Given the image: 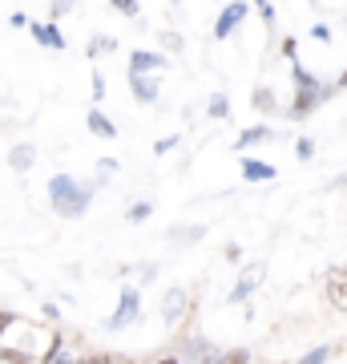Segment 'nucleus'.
Masks as SVG:
<instances>
[{"label": "nucleus", "instance_id": "nucleus-10", "mask_svg": "<svg viewBox=\"0 0 347 364\" xmlns=\"http://www.w3.org/2000/svg\"><path fill=\"white\" fill-rule=\"evenodd\" d=\"M243 178L246 182H270V178H275V166L255 162V158H243Z\"/></svg>", "mask_w": 347, "mask_h": 364}, {"label": "nucleus", "instance_id": "nucleus-14", "mask_svg": "<svg viewBox=\"0 0 347 364\" xmlns=\"http://www.w3.org/2000/svg\"><path fill=\"white\" fill-rule=\"evenodd\" d=\"M270 138V130L267 126H255V130H243L238 134V150H246V146H255V142H267Z\"/></svg>", "mask_w": 347, "mask_h": 364}, {"label": "nucleus", "instance_id": "nucleus-13", "mask_svg": "<svg viewBox=\"0 0 347 364\" xmlns=\"http://www.w3.org/2000/svg\"><path fill=\"white\" fill-rule=\"evenodd\" d=\"M33 158H37V150H33V146H13V154H9V166H13L16 174H25V170L33 166Z\"/></svg>", "mask_w": 347, "mask_h": 364}, {"label": "nucleus", "instance_id": "nucleus-12", "mask_svg": "<svg viewBox=\"0 0 347 364\" xmlns=\"http://www.w3.org/2000/svg\"><path fill=\"white\" fill-rule=\"evenodd\" d=\"M133 81V97L142 105H150V102H158V81L154 77H129Z\"/></svg>", "mask_w": 347, "mask_h": 364}, {"label": "nucleus", "instance_id": "nucleus-2", "mask_svg": "<svg viewBox=\"0 0 347 364\" xmlns=\"http://www.w3.org/2000/svg\"><path fill=\"white\" fill-rule=\"evenodd\" d=\"M295 85H299V97H295V105H291V114H295V117H307L319 102L331 97V85H319V81L311 77L303 65H295Z\"/></svg>", "mask_w": 347, "mask_h": 364}, {"label": "nucleus", "instance_id": "nucleus-28", "mask_svg": "<svg viewBox=\"0 0 347 364\" xmlns=\"http://www.w3.org/2000/svg\"><path fill=\"white\" fill-rule=\"evenodd\" d=\"M13 320H16V316H13V312H0V332H4V328L13 324Z\"/></svg>", "mask_w": 347, "mask_h": 364}, {"label": "nucleus", "instance_id": "nucleus-5", "mask_svg": "<svg viewBox=\"0 0 347 364\" xmlns=\"http://www.w3.org/2000/svg\"><path fill=\"white\" fill-rule=\"evenodd\" d=\"M162 65H166L162 53H150V49L129 53V77H145V73H154V69H162Z\"/></svg>", "mask_w": 347, "mask_h": 364}, {"label": "nucleus", "instance_id": "nucleus-17", "mask_svg": "<svg viewBox=\"0 0 347 364\" xmlns=\"http://www.w3.org/2000/svg\"><path fill=\"white\" fill-rule=\"evenodd\" d=\"M250 102H255L263 114H270V109H275V97H270V90H255V97H250Z\"/></svg>", "mask_w": 347, "mask_h": 364}, {"label": "nucleus", "instance_id": "nucleus-7", "mask_svg": "<svg viewBox=\"0 0 347 364\" xmlns=\"http://www.w3.org/2000/svg\"><path fill=\"white\" fill-rule=\"evenodd\" d=\"M263 272H267L263 263H255V267H246V272L238 275V284H234V291H231L226 299H231V304H243V299H246V296H250V291L258 287V279H263Z\"/></svg>", "mask_w": 347, "mask_h": 364}, {"label": "nucleus", "instance_id": "nucleus-29", "mask_svg": "<svg viewBox=\"0 0 347 364\" xmlns=\"http://www.w3.org/2000/svg\"><path fill=\"white\" fill-rule=\"evenodd\" d=\"M335 186H347V174H339V178H335Z\"/></svg>", "mask_w": 347, "mask_h": 364}, {"label": "nucleus", "instance_id": "nucleus-4", "mask_svg": "<svg viewBox=\"0 0 347 364\" xmlns=\"http://www.w3.org/2000/svg\"><path fill=\"white\" fill-rule=\"evenodd\" d=\"M323 291H327V304H331L335 312H347V263H339V267L327 272Z\"/></svg>", "mask_w": 347, "mask_h": 364}, {"label": "nucleus", "instance_id": "nucleus-6", "mask_svg": "<svg viewBox=\"0 0 347 364\" xmlns=\"http://www.w3.org/2000/svg\"><path fill=\"white\" fill-rule=\"evenodd\" d=\"M186 304H190L186 287H170L166 299H162V320H166V324H178L182 312H186Z\"/></svg>", "mask_w": 347, "mask_h": 364}, {"label": "nucleus", "instance_id": "nucleus-16", "mask_svg": "<svg viewBox=\"0 0 347 364\" xmlns=\"http://www.w3.org/2000/svg\"><path fill=\"white\" fill-rule=\"evenodd\" d=\"M231 114V102H226V93H214L210 97V117H226Z\"/></svg>", "mask_w": 347, "mask_h": 364}, {"label": "nucleus", "instance_id": "nucleus-24", "mask_svg": "<svg viewBox=\"0 0 347 364\" xmlns=\"http://www.w3.org/2000/svg\"><path fill=\"white\" fill-rule=\"evenodd\" d=\"M77 364H114V356H105V352H93V356H85V360Z\"/></svg>", "mask_w": 347, "mask_h": 364}, {"label": "nucleus", "instance_id": "nucleus-8", "mask_svg": "<svg viewBox=\"0 0 347 364\" xmlns=\"http://www.w3.org/2000/svg\"><path fill=\"white\" fill-rule=\"evenodd\" d=\"M246 16V4H226V9H222V16L219 21H214V37H231L234 33V25H238V21H243Z\"/></svg>", "mask_w": 347, "mask_h": 364}, {"label": "nucleus", "instance_id": "nucleus-25", "mask_svg": "<svg viewBox=\"0 0 347 364\" xmlns=\"http://www.w3.org/2000/svg\"><path fill=\"white\" fill-rule=\"evenodd\" d=\"M174 146H178V138H162V142L154 146V154H170V150H174Z\"/></svg>", "mask_w": 347, "mask_h": 364}, {"label": "nucleus", "instance_id": "nucleus-20", "mask_svg": "<svg viewBox=\"0 0 347 364\" xmlns=\"http://www.w3.org/2000/svg\"><path fill=\"white\" fill-rule=\"evenodd\" d=\"M114 49V41L109 37H97V41H89V57H97V53H109Z\"/></svg>", "mask_w": 347, "mask_h": 364}, {"label": "nucleus", "instance_id": "nucleus-1", "mask_svg": "<svg viewBox=\"0 0 347 364\" xmlns=\"http://www.w3.org/2000/svg\"><path fill=\"white\" fill-rule=\"evenodd\" d=\"M93 191H97V186L77 182L73 174H53L49 178V203H53V210H57L61 219H77L81 210L89 207Z\"/></svg>", "mask_w": 347, "mask_h": 364}, {"label": "nucleus", "instance_id": "nucleus-3", "mask_svg": "<svg viewBox=\"0 0 347 364\" xmlns=\"http://www.w3.org/2000/svg\"><path fill=\"white\" fill-rule=\"evenodd\" d=\"M138 312H142V296H138V287H126L121 299H117L114 316L105 320V328H109V332H121V328H129L133 320H138Z\"/></svg>", "mask_w": 347, "mask_h": 364}, {"label": "nucleus", "instance_id": "nucleus-18", "mask_svg": "<svg viewBox=\"0 0 347 364\" xmlns=\"http://www.w3.org/2000/svg\"><path fill=\"white\" fill-rule=\"evenodd\" d=\"M45 364H65V344H61V336L53 340V348H49V356H45Z\"/></svg>", "mask_w": 347, "mask_h": 364}, {"label": "nucleus", "instance_id": "nucleus-30", "mask_svg": "<svg viewBox=\"0 0 347 364\" xmlns=\"http://www.w3.org/2000/svg\"><path fill=\"white\" fill-rule=\"evenodd\" d=\"M339 85H347V73H343V77H339Z\"/></svg>", "mask_w": 347, "mask_h": 364}, {"label": "nucleus", "instance_id": "nucleus-15", "mask_svg": "<svg viewBox=\"0 0 347 364\" xmlns=\"http://www.w3.org/2000/svg\"><path fill=\"white\" fill-rule=\"evenodd\" d=\"M246 360H250V352H246V348H234V352H226V356H222V352H214L206 364H246Z\"/></svg>", "mask_w": 347, "mask_h": 364}, {"label": "nucleus", "instance_id": "nucleus-31", "mask_svg": "<svg viewBox=\"0 0 347 364\" xmlns=\"http://www.w3.org/2000/svg\"><path fill=\"white\" fill-rule=\"evenodd\" d=\"M158 364H178V360H158Z\"/></svg>", "mask_w": 347, "mask_h": 364}, {"label": "nucleus", "instance_id": "nucleus-11", "mask_svg": "<svg viewBox=\"0 0 347 364\" xmlns=\"http://www.w3.org/2000/svg\"><path fill=\"white\" fill-rule=\"evenodd\" d=\"M89 130L97 134V138H105V142H114L117 138V126L101 114V109H89Z\"/></svg>", "mask_w": 347, "mask_h": 364}, {"label": "nucleus", "instance_id": "nucleus-9", "mask_svg": "<svg viewBox=\"0 0 347 364\" xmlns=\"http://www.w3.org/2000/svg\"><path fill=\"white\" fill-rule=\"evenodd\" d=\"M28 33L37 37V45H45V49H65V37L57 25H28Z\"/></svg>", "mask_w": 347, "mask_h": 364}, {"label": "nucleus", "instance_id": "nucleus-22", "mask_svg": "<svg viewBox=\"0 0 347 364\" xmlns=\"http://www.w3.org/2000/svg\"><path fill=\"white\" fill-rule=\"evenodd\" d=\"M114 9L121 16H138V4H133V0H114Z\"/></svg>", "mask_w": 347, "mask_h": 364}, {"label": "nucleus", "instance_id": "nucleus-19", "mask_svg": "<svg viewBox=\"0 0 347 364\" xmlns=\"http://www.w3.org/2000/svg\"><path fill=\"white\" fill-rule=\"evenodd\" d=\"M150 203H138V207H129V223H142V219H150Z\"/></svg>", "mask_w": 347, "mask_h": 364}, {"label": "nucleus", "instance_id": "nucleus-21", "mask_svg": "<svg viewBox=\"0 0 347 364\" xmlns=\"http://www.w3.org/2000/svg\"><path fill=\"white\" fill-rule=\"evenodd\" d=\"M327 356H331V348H315V352H307V356H303L299 364H323Z\"/></svg>", "mask_w": 347, "mask_h": 364}, {"label": "nucleus", "instance_id": "nucleus-27", "mask_svg": "<svg viewBox=\"0 0 347 364\" xmlns=\"http://www.w3.org/2000/svg\"><path fill=\"white\" fill-rule=\"evenodd\" d=\"M101 93H105V77L101 73H93V97H101Z\"/></svg>", "mask_w": 347, "mask_h": 364}, {"label": "nucleus", "instance_id": "nucleus-23", "mask_svg": "<svg viewBox=\"0 0 347 364\" xmlns=\"http://www.w3.org/2000/svg\"><path fill=\"white\" fill-rule=\"evenodd\" d=\"M295 154H299V158H311V154H315V142H311V138H299Z\"/></svg>", "mask_w": 347, "mask_h": 364}, {"label": "nucleus", "instance_id": "nucleus-26", "mask_svg": "<svg viewBox=\"0 0 347 364\" xmlns=\"http://www.w3.org/2000/svg\"><path fill=\"white\" fill-rule=\"evenodd\" d=\"M311 37H315V41H331V28H327V25H315V28H311Z\"/></svg>", "mask_w": 347, "mask_h": 364}]
</instances>
